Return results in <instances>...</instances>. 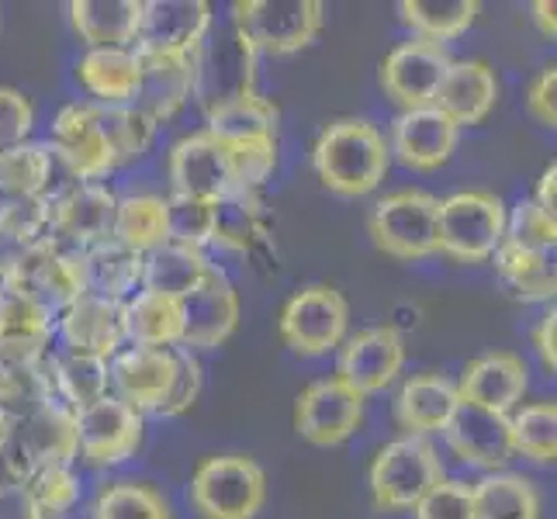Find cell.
Wrapping results in <instances>:
<instances>
[{"label": "cell", "instance_id": "6da1fadb", "mask_svg": "<svg viewBox=\"0 0 557 519\" xmlns=\"http://www.w3.org/2000/svg\"><path fill=\"white\" fill-rule=\"evenodd\" d=\"M312 166L325 190L339 198H363L381 187L392 152L381 128L368 119H336L319 132Z\"/></svg>", "mask_w": 557, "mask_h": 519}, {"label": "cell", "instance_id": "7a4b0ae2", "mask_svg": "<svg viewBox=\"0 0 557 519\" xmlns=\"http://www.w3.org/2000/svg\"><path fill=\"white\" fill-rule=\"evenodd\" d=\"M187 498L198 519H253L267 503V474L246 454L205 457L190 474Z\"/></svg>", "mask_w": 557, "mask_h": 519}, {"label": "cell", "instance_id": "3957f363", "mask_svg": "<svg viewBox=\"0 0 557 519\" xmlns=\"http://www.w3.org/2000/svg\"><path fill=\"white\" fill-rule=\"evenodd\" d=\"M322 25V0H236L233 4V32L263 55H295L309 49Z\"/></svg>", "mask_w": 557, "mask_h": 519}, {"label": "cell", "instance_id": "277c9868", "mask_svg": "<svg viewBox=\"0 0 557 519\" xmlns=\"http://www.w3.org/2000/svg\"><path fill=\"white\" fill-rule=\"evenodd\" d=\"M444 474L440 454L426 436H398L384 444L371 465V495L381 512H412Z\"/></svg>", "mask_w": 557, "mask_h": 519}, {"label": "cell", "instance_id": "5b68a950", "mask_svg": "<svg viewBox=\"0 0 557 519\" xmlns=\"http://www.w3.org/2000/svg\"><path fill=\"white\" fill-rule=\"evenodd\" d=\"M371 239L392 260H426L440 254V198L430 190H392L371 208Z\"/></svg>", "mask_w": 557, "mask_h": 519}, {"label": "cell", "instance_id": "8992f818", "mask_svg": "<svg viewBox=\"0 0 557 519\" xmlns=\"http://www.w3.org/2000/svg\"><path fill=\"white\" fill-rule=\"evenodd\" d=\"M506 201L492 190H457L440 201V254L460 263H485L506 236Z\"/></svg>", "mask_w": 557, "mask_h": 519}, {"label": "cell", "instance_id": "52a82bcc", "mask_svg": "<svg viewBox=\"0 0 557 519\" xmlns=\"http://www.w3.org/2000/svg\"><path fill=\"white\" fill-rule=\"evenodd\" d=\"M8 444L25 460L28 474L35 468H70L76 460V412L60 395L32 398L11 406Z\"/></svg>", "mask_w": 557, "mask_h": 519}, {"label": "cell", "instance_id": "ba28073f", "mask_svg": "<svg viewBox=\"0 0 557 519\" xmlns=\"http://www.w3.org/2000/svg\"><path fill=\"white\" fill-rule=\"evenodd\" d=\"M350 330V305L330 284H309L281 309V339L301 357H325L343 346Z\"/></svg>", "mask_w": 557, "mask_h": 519}, {"label": "cell", "instance_id": "9c48e42d", "mask_svg": "<svg viewBox=\"0 0 557 519\" xmlns=\"http://www.w3.org/2000/svg\"><path fill=\"white\" fill-rule=\"evenodd\" d=\"M143 412H136L114 395L76 412V457H84L87 468H114L122 460L136 457L143 447Z\"/></svg>", "mask_w": 557, "mask_h": 519}, {"label": "cell", "instance_id": "30bf717a", "mask_svg": "<svg viewBox=\"0 0 557 519\" xmlns=\"http://www.w3.org/2000/svg\"><path fill=\"white\" fill-rule=\"evenodd\" d=\"M0 284H11V287H17V292H25L32 301H38L55 319L84 295L81 254L55 246L52 239H42L14 263V271Z\"/></svg>", "mask_w": 557, "mask_h": 519}, {"label": "cell", "instance_id": "8fae6325", "mask_svg": "<svg viewBox=\"0 0 557 519\" xmlns=\"http://www.w3.org/2000/svg\"><path fill=\"white\" fill-rule=\"evenodd\" d=\"M166 173L174 184V195L198 198L215 205L228 195H236V177H233V149L219 143L208 132H190V136L177 139L166 157Z\"/></svg>", "mask_w": 557, "mask_h": 519}, {"label": "cell", "instance_id": "7c38bea8", "mask_svg": "<svg viewBox=\"0 0 557 519\" xmlns=\"http://www.w3.org/2000/svg\"><path fill=\"white\" fill-rule=\"evenodd\" d=\"M211 4L205 0H143L136 52L149 55H198L211 35Z\"/></svg>", "mask_w": 557, "mask_h": 519}, {"label": "cell", "instance_id": "4fadbf2b", "mask_svg": "<svg viewBox=\"0 0 557 519\" xmlns=\"http://www.w3.org/2000/svg\"><path fill=\"white\" fill-rule=\"evenodd\" d=\"M363 395H357L350 384H343L336 374L312 381L298 395L295 406V430L301 440L315 447H336L350 440L363 422Z\"/></svg>", "mask_w": 557, "mask_h": 519}, {"label": "cell", "instance_id": "5bb4252c", "mask_svg": "<svg viewBox=\"0 0 557 519\" xmlns=\"http://www.w3.org/2000/svg\"><path fill=\"white\" fill-rule=\"evenodd\" d=\"M450 52L433 42H401L395 46L381 63V90L392 98L401 111L430 108L440 84L450 70Z\"/></svg>", "mask_w": 557, "mask_h": 519}, {"label": "cell", "instance_id": "9a60e30c", "mask_svg": "<svg viewBox=\"0 0 557 519\" xmlns=\"http://www.w3.org/2000/svg\"><path fill=\"white\" fill-rule=\"evenodd\" d=\"M406 368V339L395 325H371L343 339L336 378L357 395H377Z\"/></svg>", "mask_w": 557, "mask_h": 519}, {"label": "cell", "instance_id": "2e32d148", "mask_svg": "<svg viewBox=\"0 0 557 519\" xmlns=\"http://www.w3.org/2000/svg\"><path fill=\"white\" fill-rule=\"evenodd\" d=\"M119 198L108 184H81L66 198L49 205V239L73 254H84L94 243L111 239Z\"/></svg>", "mask_w": 557, "mask_h": 519}, {"label": "cell", "instance_id": "e0dca14e", "mask_svg": "<svg viewBox=\"0 0 557 519\" xmlns=\"http://www.w3.org/2000/svg\"><path fill=\"white\" fill-rule=\"evenodd\" d=\"M447 440V447L465 460V465L478 471H503L512 454V436H509V416L492 412L474 406V401H457L450 412L447 427L440 430Z\"/></svg>", "mask_w": 557, "mask_h": 519}, {"label": "cell", "instance_id": "ac0fdd59", "mask_svg": "<svg viewBox=\"0 0 557 519\" xmlns=\"http://www.w3.org/2000/svg\"><path fill=\"white\" fill-rule=\"evenodd\" d=\"M177 357L174 350H146V346H128L108 360L111 395L132 406L136 412H157L170 388H174Z\"/></svg>", "mask_w": 557, "mask_h": 519}, {"label": "cell", "instance_id": "d6986e66", "mask_svg": "<svg viewBox=\"0 0 557 519\" xmlns=\"http://www.w3.org/2000/svg\"><path fill=\"white\" fill-rule=\"evenodd\" d=\"M184 350H215L239 325V292L219 267L184 301Z\"/></svg>", "mask_w": 557, "mask_h": 519}, {"label": "cell", "instance_id": "ffe728a7", "mask_svg": "<svg viewBox=\"0 0 557 519\" xmlns=\"http://www.w3.org/2000/svg\"><path fill=\"white\" fill-rule=\"evenodd\" d=\"M55 319L25 292L0 284V368L14 371L49 354Z\"/></svg>", "mask_w": 557, "mask_h": 519}, {"label": "cell", "instance_id": "44dd1931", "mask_svg": "<svg viewBox=\"0 0 557 519\" xmlns=\"http://www.w3.org/2000/svg\"><path fill=\"white\" fill-rule=\"evenodd\" d=\"M55 333H60L66 350L111 360L125 346V301L84 292L70 309L55 316Z\"/></svg>", "mask_w": 557, "mask_h": 519}, {"label": "cell", "instance_id": "7402d4cb", "mask_svg": "<svg viewBox=\"0 0 557 519\" xmlns=\"http://www.w3.org/2000/svg\"><path fill=\"white\" fill-rule=\"evenodd\" d=\"M460 143V128L447 119L444 111L430 108H416V111H401L395 125H392V143L388 152L409 170H440Z\"/></svg>", "mask_w": 557, "mask_h": 519}, {"label": "cell", "instance_id": "603a6c76", "mask_svg": "<svg viewBox=\"0 0 557 519\" xmlns=\"http://www.w3.org/2000/svg\"><path fill=\"white\" fill-rule=\"evenodd\" d=\"M527 360L512 350H492L474 357L457 381V398L509 416L527 395Z\"/></svg>", "mask_w": 557, "mask_h": 519}, {"label": "cell", "instance_id": "cb8c5ba5", "mask_svg": "<svg viewBox=\"0 0 557 519\" xmlns=\"http://www.w3.org/2000/svg\"><path fill=\"white\" fill-rule=\"evenodd\" d=\"M55 152L70 163V170L81 177L84 184H101L111 170H119L111 160V149L104 143V132L94 119V104L90 101H76L66 104L52 122V139Z\"/></svg>", "mask_w": 557, "mask_h": 519}, {"label": "cell", "instance_id": "d4e9b609", "mask_svg": "<svg viewBox=\"0 0 557 519\" xmlns=\"http://www.w3.org/2000/svg\"><path fill=\"white\" fill-rule=\"evenodd\" d=\"M139 55V87L132 108L143 111L152 125L170 122L195 98V55Z\"/></svg>", "mask_w": 557, "mask_h": 519}, {"label": "cell", "instance_id": "484cf974", "mask_svg": "<svg viewBox=\"0 0 557 519\" xmlns=\"http://www.w3.org/2000/svg\"><path fill=\"white\" fill-rule=\"evenodd\" d=\"M498 101L495 70L485 60H454L440 84L433 108L444 111L457 128L482 125Z\"/></svg>", "mask_w": 557, "mask_h": 519}, {"label": "cell", "instance_id": "4316f807", "mask_svg": "<svg viewBox=\"0 0 557 519\" xmlns=\"http://www.w3.org/2000/svg\"><path fill=\"white\" fill-rule=\"evenodd\" d=\"M281 114L274 101H267L260 90H246L205 111V132L225 146H249V143H277Z\"/></svg>", "mask_w": 557, "mask_h": 519}, {"label": "cell", "instance_id": "83f0119b", "mask_svg": "<svg viewBox=\"0 0 557 519\" xmlns=\"http://www.w3.org/2000/svg\"><path fill=\"white\" fill-rule=\"evenodd\" d=\"M457 384L447 374H412L395 395V419L412 436L440 433L447 427L450 412L457 409Z\"/></svg>", "mask_w": 557, "mask_h": 519}, {"label": "cell", "instance_id": "f1b7e54d", "mask_svg": "<svg viewBox=\"0 0 557 519\" xmlns=\"http://www.w3.org/2000/svg\"><path fill=\"white\" fill-rule=\"evenodd\" d=\"M143 0H73L70 25L87 49H132L139 35Z\"/></svg>", "mask_w": 557, "mask_h": 519}, {"label": "cell", "instance_id": "f546056e", "mask_svg": "<svg viewBox=\"0 0 557 519\" xmlns=\"http://www.w3.org/2000/svg\"><path fill=\"white\" fill-rule=\"evenodd\" d=\"M84 267V292L111 298V301H128L139 295L143 287V254L128 249L119 239H101L81 254Z\"/></svg>", "mask_w": 557, "mask_h": 519}, {"label": "cell", "instance_id": "4dcf8cb0", "mask_svg": "<svg viewBox=\"0 0 557 519\" xmlns=\"http://www.w3.org/2000/svg\"><path fill=\"white\" fill-rule=\"evenodd\" d=\"M211 271H215V263L208 260L205 249L163 243L157 249H149V254H143V287L139 292L184 301Z\"/></svg>", "mask_w": 557, "mask_h": 519}, {"label": "cell", "instance_id": "1f68e13d", "mask_svg": "<svg viewBox=\"0 0 557 519\" xmlns=\"http://www.w3.org/2000/svg\"><path fill=\"white\" fill-rule=\"evenodd\" d=\"M76 81L94 104H132L139 87L136 49H87L76 60Z\"/></svg>", "mask_w": 557, "mask_h": 519}, {"label": "cell", "instance_id": "d6a6232c", "mask_svg": "<svg viewBox=\"0 0 557 519\" xmlns=\"http://www.w3.org/2000/svg\"><path fill=\"white\" fill-rule=\"evenodd\" d=\"M184 336V309L177 298L139 292L125 301V343L146 350H177Z\"/></svg>", "mask_w": 557, "mask_h": 519}, {"label": "cell", "instance_id": "836d02e7", "mask_svg": "<svg viewBox=\"0 0 557 519\" xmlns=\"http://www.w3.org/2000/svg\"><path fill=\"white\" fill-rule=\"evenodd\" d=\"M398 14L412 28V38L444 46L460 38L478 22L482 4L478 0H401Z\"/></svg>", "mask_w": 557, "mask_h": 519}, {"label": "cell", "instance_id": "e575fe53", "mask_svg": "<svg viewBox=\"0 0 557 519\" xmlns=\"http://www.w3.org/2000/svg\"><path fill=\"white\" fill-rule=\"evenodd\" d=\"M478 519H541V492L527 474L492 471L471 485Z\"/></svg>", "mask_w": 557, "mask_h": 519}, {"label": "cell", "instance_id": "d590c367", "mask_svg": "<svg viewBox=\"0 0 557 519\" xmlns=\"http://www.w3.org/2000/svg\"><path fill=\"white\" fill-rule=\"evenodd\" d=\"M42 239H49V208L42 201L38 198L0 201V281Z\"/></svg>", "mask_w": 557, "mask_h": 519}, {"label": "cell", "instance_id": "8d00e7d4", "mask_svg": "<svg viewBox=\"0 0 557 519\" xmlns=\"http://www.w3.org/2000/svg\"><path fill=\"white\" fill-rule=\"evenodd\" d=\"M52 388L73 412L94 406V401L111 395L108 360L94 354H76V350L52 354Z\"/></svg>", "mask_w": 557, "mask_h": 519}, {"label": "cell", "instance_id": "74e56055", "mask_svg": "<svg viewBox=\"0 0 557 519\" xmlns=\"http://www.w3.org/2000/svg\"><path fill=\"white\" fill-rule=\"evenodd\" d=\"M495 271L512 292V298L520 301H550L557 292V271L550 254H533V249L503 243L495 249Z\"/></svg>", "mask_w": 557, "mask_h": 519}, {"label": "cell", "instance_id": "f35d334b", "mask_svg": "<svg viewBox=\"0 0 557 519\" xmlns=\"http://www.w3.org/2000/svg\"><path fill=\"white\" fill-rule=\"evenodd\" d=\"M119 243H125L136 254H149L166 239V198L160 195H128L119 198V211H114V233Z\"/></svg>", "mask_w": 557, "mask_h": 519}, {"label": "cell", "instance_id": "ab89813d", "mask_svg": "<svg viewBox=\"0 0 557 519\" xmlns=\"http://www.w3.org/2000/svg\"><path fill=\"white\" fill-rule=\"evenodd\" d=\"M94 119H98V125L104 132V143L111 149L114 166L143 160L152 136H157V125L132 104H94Z\"/></svg>", "mask_w": 557, "mask_h": 519}, {"label": "cell", "instance_id": "60d3db41", "mask_svg": "<svg viewBox=\"0 0 557 519\" xmlns=\"http://www.w3.org/2000/svg\"><path fill=\"white\" fill-rule=\"evenodd\" d=\"M267 236V222H263V208L257 195H246L236 190L222 201H215V228H211V243H219L225 249H253Z\"/></svg>", "mask_w": 557, "mask_h": 519}, {"label": "cell", "instance_id": "b9f144b4", "mask_svg": "<svg viewBox=\"0 0 557 519\" xmlns=\"http://www.w3.org/2000/svg\"><path fill=\"white\" fill-rule=\"evenodd\" d=\"M90 519H174L160 489L146 482H111L98 492Z\"/></svg>", "mask_w": 557, "mask_h": 519}, {"label": "cell", "instance_id": "7bdbcfd3", "mask_svg": "<svg viewBox=\"0 0 557 519\" xmlns=\"http://www.w3.org/2000/svg\"><path fill=\"white\" fill-rule=\"evenodd\" d=\"M512 454H523L533 465H554L557 457V406L533 401L509 416Z\"/></svg>", "mask_w": 557, "mask_h": 519}, {"label": "cell", "instance_id": "ee69618b", "mask_svg": "<svg viewBox=\"0 0 557 519\" xmlns=\"http://www.w3.org/2000/svg\"><path fill=\"white\" fill-rule=\"evenodd\" d=\"M49 173V143H22L0 152V195L42 198Z\"/></svg>", "mask_w": 557, "mask_h": 519}, {"label": "cell", "instance_id": "f6af8a7d", "mask_svg": "<svg viewBox=\"0 0 557 519\" xmlns=\"http://www.w3.org/2000/svg\"><path fill=\"white\" fill-rule=\"evenodd\" d=\"M25 489L46 519H63L81 503V482H76L73 468H35L25 478Z\"/></svg>", "mask_w": 557, "mask_h": 519}, {"label": "cell", "instance_id": "bcb514c9", "mask_svg": "<svg viewBox=\"0 0 557 519\" xmlns=\"http://www.w3.org/2000/svg\"><path fill=\"white\" fill-rule=\"evenodd\" d=\"M211 228H215V205L170 195L166 198V239L181 246L205 249L211 243Z\"/></svg>", "mask_w": 557, "mask_h": 519}, {"label": "cell", "instance_id": "7dc6e473", "mask_svg": "<svg viewBox=\"0 0 557 519\" xmlns=\"http://www.w3.org/2000/svg\"><path fill=\"white\" fill-rule=\"evenodd\" d=\"M503 243L533 249V254H554L557 246V222L547 219L541 208L533 205V198H520L506 211V236Z\"/></svg>", "mask_w": 557, "mask_h": 519}, {"label": "cell", "instance_id": "c3c4849f", "mask_svg": "<svg viewBox=\"0 0 557 519\" xmlns=\"http://www.w3.org/2000/svg\"><path fill=\"white\" fill-rule=\"evenodd\" d=\"M416 519H478L471 485L460 478H440V482L422 495V503L412 509Z\"/></svg>", "mask_w": 557, "mask_h": 519}, {"label": "cell", "instance_id": "681fc988", "mask_svg": "<svg viewBox=\"0 0 557 519\" xmlns=\"http://www.w3.org/2000/svg\"><path fill=\"white\" fill-rule=\"evenodd\" d=\"M177 357V374H174V388H170L166 401L157 409V416H166V419H174V416H184L190 406L198 401L201 388H205V374H201V360L184 350V346H177L174 350Z\"/></svg>", "mask_w": 557, "mask_h": 519}, {"label": "cell", "instance_id": "f907efd6", "mask_svg": "<svg viewBox=\"0 0 557 519\" xmlns=\"http://www.w3.org/2000/svg\"><path fill=\"white\" fill-rule=\"evenodd\" d=\"M35 128V104L25 98V90L0 87V152L28 143Z\"/></svg>", "mask_w": 557, "mask_h": 519}, {"label": "cell", "instance_id": "816d5d0a", "mask_svg": "<svg viewBox=\"0 0 557 519\" xmlns=\"http://www.w3.org/2000/svg\"><path fill=\"white\" fill-rule=\"evenodd\" d=\"M527 111L536 125L557 128V66H544L530 81L527 90Z\"/></svg>", "mask_w": 557, "mask_h": 519}, {"label": "cell", "instance_id": "f5cc1de1", "mask_svg": "<svg viewBox=\"0 0 557 519\" xmlns=\"http://www.w3.org/2000/svg\"><path fill=\"white\" fill-rule=\"evenodd\" d=\"M0 519H46L32 503L25 485H8L0 489Z\"/></svg>", "mask_w": 557, "mask_h": 519}, {"label": "cell", "instance_id": "db71d44e", "mask_svg": "<svg viewBox=\"0 0 557 519\" xmlns=\"http://www.w3.org/2000/svg\"><path fill=\"white\" fill-rule=\"evenodd\" d=\"M533 346H536V354H541L544 360V368L554 374L557 371V312L547 309L541 316V322H536V330H533Z\"/></svg>", "mask_w": 557, "mask_h": 519}, {"label": "cell", "instance_id": "11a10c76", "mask_svg": "<svg viewBox=\"0 0 557 519\" xmlns=\"http://www.w3.org/2000/svg\"><path fill=\"white\" fill-rule=\"evenodd\" d=\"M533 205L541 208L547 219L557 222V163H550L541 173V181H536V198H533Z\"/></svg>", "mask_w": 557, "mask_h": 519}, {"label": "cell", "instance_id": "9f6ffc18", "mask_svg": "<svg viewBox=\"0 0 557 519\" xmlns=\"http://www.w3.org/2000/svg\"><path fill=\"white\" fill-rule=\"evenodd\" d=\"M530 11H533V22H536V28H541V35L554 38L557 35V17H554L557 4H554V0H536Z\"/></svg>", "mask_w": 557, "mask_h": 519}, {"label": "cell", "instance_id": "6f0895ef", "mask_svg": "<svg viewBox=\"0 0 557 519\" xmlns=\"http://www.w3.org/2000/svg\"><path fill=\"white\" fill-rule=\"evenodd\" d=\"M11 395H14V384H11L8 371L0 368V401H4V406H8V401H11Z\"/></svg>", "mask_w": 557, "mask_h": 519}]
</instances>
